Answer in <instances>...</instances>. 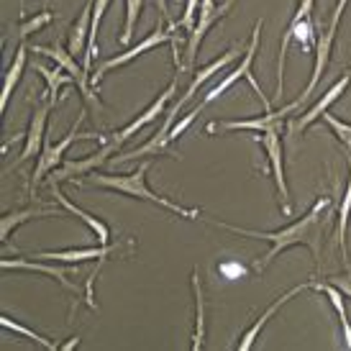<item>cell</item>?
<instances>
[{"mask_svg": "<svg viewBox=\"0 0 351 351\" xmlns=\"http://www.w3.org/2000/svg\"><path fill=\"white\" fill-rule=\"evenodd\" d=\"M351 215V162H349V185L339 205V226H336V244H341V254H346V223Z\"/></svg>", "mask_w": 351, "mask_h": 351, "instance_id": "cell-25", "label": "cell"}, {"mask_svg": "<svg viewBox=\"0 0 351 351\" xmlns=\"http://www.w3.org/2000/svg\"><path fill=\"white\" fill-rule=\"evenodd\" d=\"M49 110H51L49 100L34 108L31 121H29V131H26V144H23V152L19 154V159H16V165L13 167L23 165V162H29V159L41 154V149H44V136H47V118H49Z\"/></svg>", "mask_w": 351, "mask_h": 351, "instance_id": "cell-13", "label": "cell"}, {"mask_svg": "<svg viewBox=\"0 0 351 351\" xmlns=\"http://www.w3.org/2000/svg\"><path fill=\"white\" fill-rule=\"evenodd\" d=\"M323 121L333 128L336 138H339L343 144V149H346V159L351 162V123H343V121H339V118L331 116V113H323Z\"/></svg>", "mask_w": 351, "mask_h": 351, "instance_id": "cell-29", "label": "cell"}, {"mask_svg": "<svg viewBox=\"0 0 351 351\" xmlns=\"http://www.w3.org/2000/svg\"><path fill=\"white\" fill-rule=\"evenodd\" d=\"M34 69L47 80V100H49L51 106L59 103V90L64 88V85H75V77H72L64 67H59V64L47 67V64H41V62H34Z\"/></svg>", "mask_w": 351, "mask_h": 351, "instance_id": "cell-21", "label": "cell"}, {"mask_svg": "<svg viewBox=\"0 0 351 351\" xmlns=\"http://www.w3.org/2000/svg\"><path fill=\"white\" fill-rule=\"evenodd\" d=\"M51 21H54V13L51 10H41V13H36L34 19H26L23 23H21L19 29H16V39H26V36H31V34H36V31H41L44 26H49Z\"/></svg>", "mask_w": 351, "mask_h": 351, "instance_id": "cell-28", "label": "cell"}, {"mask_svg": "<svg viewBox=\"0 0 351 351\" xmlns=\"http://www.w3.org/2000/svg\"><path fill=\"white\" fill-rule=\"evenodd\" d=\"M31 51H34V54H39V57H49L54 64L67 69L69 75L75 77V88L80 90L82 100H85L90 108H95L98 113L103 110V103H100V98H98V88L93 85V75L82 67V62H77V57H75L67 47H62V44L54 41V44H49V47H36V44H34Z\"/></svg>", "mask_w": 351, "mask_h": 351, "instance_id": "cell-4", "label": "cell"}, {"mask_svg": "<svg viewBox=\"0 0 351 351\" xmlns=\"http://www.w3.org/2000/svg\"><path fill=\"white\" fill-rule=\"evenodd\" d=\"M197 10H200V0H187L185 3V13H182V19H180V23H177V26H180V29L185 31L187 36H190V34H193V31H195V16H197Z\"/></svg>", "mask_w": 351, "mask_h": 351, "instance_id": "cell-30", "label": "cell"}, {"mask_svg": "<svg viewBox=\"0 0 351 351\" xmlns=\"http://www.w3.org/2000/svg\"><path fill=\"white\" fill-rule=\"evenodd\" d=\"M328 208H331V197L328 195L318 197V200L313 203L311 210L302 215L300 221L285 226L280 231H249V228H239V226L223 223V221H208V223L218 226V228H226V231H231V234H236V236H249V239H264V241H269V252L264 254L262 259L254 262V269L262 274L264 269H267L285 249H290V246H308L313 254V259L321 262L323 226L331 221Z\"/></svg>", "mask_w": 351, "mask_h": 351, "instance_id": "cell-1", "label": "cell"}, {"mask_svg": "<svg viewBox=\"0 0 351 351\" xmlns=\"http://www.w3.org/2000/svg\"><path fill=\"white\" fill-rule=\"evenodd\" d=\"M118 252V244H100L95 249H67V252H39L31 254L34 259H41V262H54V264H80V262H90V259H108L110 254Z\"/></svg>", "mask_w": 351, "mask_h": 351, "instance_id": "cell-14", "label": "cell"}, {"mask_svg": "<svg viewBox=\"0 0 351 351\" xmlns=\"http://www.w3.org/2000/svg\"><path fill=\"white\" fill-rule=\"evenodd\" d=\"M77 343H80V336H75V339H69L67 343H62L59 349H77Z\"/></svg>", "mask_w": 351, "mask_h": 351, "instance_id": "cell-34", "label": "cell"}, {"mask_svg": "<svg viewBox=\"0 0 351 351\" xmlns=\"http://www.w3.org/2000/svg\"><path fill=\"white\" fill-rule=\"evenodd\" d=\"M254 141H262L264 152H267V162L274 175V185H277V197L282 205L285 213L293 210L290 205V193H287V182H285V159H282V136H280V128H269L262 131V136H254Z\"/></svg>", "mask_w": 351, "mask_h": 351, "instance_id": "cell-9", "label": "cell"}, {"mask_svg": "<svg viewBox=\"0 0 351 351\" xmlns=\"http://www.w3.org/2000/svg\"><path fill=\"white\" fill-rule=\"evenodd\" d=\"M236 0H223L221 5H215V0H200V10H197V23L195 31L187 36V47H185V59H182V67L185 72H193L195 67V59L200 54V44H203L205 34L213 29L218 21L228 16V10L234 5Z\"/></svg>", "mask_w": 351, "mask_h": 351, "instance_id": "cell-7", "label": "cell"}, {"mask_svg": "<svg viewBox=\"0 0 351 351\" xmlns=\"http://www.w3.org/2000/svg\"><path fill=\"white\" fill-rule=\"evenodd\" d=\"M49 215H57V210H54V208H47V205H29V208H21L16 213H5L0 218V239L8 241L10 234H13L21 223H26L31 218H49Z\"/></svg>", "mask_w": 351, "mask_h": 351, "instance_id": "cell-19", "label": "cell"}, {"mask_svg": "<svg viewBox=\"0 0 351 351\" xmlns=\"http://www.w3.org/2000/svg\"><path fill=\"white\" fill-rule=\"evenodd\" d=\"M152 3H154L156 10H159V13H162L167 21H172V19H169V10H167V0H152Z\"/></svg>", "mask_w": 351, "mask_h": 351, "instance_id": "cell-33", "label": "cell"}, {"mask_svg": "<svg viewBox=\"0 0 351 351\" xmlns=\"http://www.w3.org/2000/svg\"><path fill=\"white\" fill-rule=\"evenodd\" d=\"M328 282H331L333 287H339V290H341V295L351 298V274H339V277H331Z\"/></svg>", "mask_w": 351, "mask_h": 351, "instance_id": "cell-32", "label": "cell"}, {"mask_svg": "<svg viewBox=\"0 0 351 351\" xmlns=\"http://www.w3.org/2000/svg\"><path fill=\"white\" fill-rule=\"evenodd\" d=\"M313 290H318L328 298V302L333 305V311L339 315V323H341V331H343V346L351 351V323H349V315H346V305H343V298H341V290L339 287H333L328 280L326 282H313Z\"/></svg>", "mask_w": 351, "mask_h": 351, "instance_id": "cell-22", "label": "cell"}, {"mask_svg": "<svg viewBox=\"0 0 351 351\" xmlns=\"http://www.w3.org/2000/svg\"><path fill=\"white\" fill-rule=\"evenodd\" d=\"M190 282H193V295H195V331H193V343H190V349L200 351L203 349V339H205V298H203V282H200L197 267L193 269Z\"/></svg>", "mask_w": 351, "mask_h": 351, "instance_id": "cell-23", "label": "cell"}, {"mask_svg": "<svg viewBox=\"0 0 351 351\" xmlns=\"http://www.w3.org/2000/svg\"><path fill=\"white\" fill-rule=\"evenodd\" d=\"M175 93H177V77L172 80V82H169V88H167L165 93H159V98H156L154 103H152V106H149L147 110H144V113H138V116L134 118V121H131L128 126H123L121 131H118V134H113L110 144H113L116 149H121L128 141V138L136 136L141 128H147L149 123H154V121L159 116H165V113H167V106H169V100H172V95H175Z\"/></svg>", "mask_w": 351, "mask_h": 351, "instance_id": "cell-11", "label": "cell"}, {"mask_svg": "<svg viewBox=\"0 0 351 351\" xmlns=\"http://www.w3.org/2000/svg\"><path fill=\"white\" fill-rule=\"evenodd\" d=\"M349 82H351V69H349V72H343V77L336 80L331 88L326 90L321 98L315 100V103H313V106L308 108V110H305V113H302L298 121H293V123H290V134H302V131L311 126L315 118H323V113H326V110H328V108H331L333 103H336V100H339L343 93H346Z\"/></svg>", "mask_w": 351, "mask_h": 351, "instance_id": "cell-12", "label": "cell"}, {"mask_svg": "<svg viewBox=\"0 0 351 351\" xmlns=\"http://www.w3.org/2000/svg\"><path fill=\"white\" fill-rule=\"evenodd\" d=\"M311 287H313V282H308V285H298V287H293L290 293L280 295V298H277V300H274L272 305H269V308H267V311H264L262 315H259V318L254 321L252 328H249V331H246L244 336H241V341H239V351H249V349H252L254 343H256V339H259V333H262V328H264V326H267V323H269V321H272V315H274V313L280 311L282 305H287V302L293 300L295 295L305 293V290H311Z\"/></svg>", "mask_w": 351, "mask_h": 351, "instance_id": "cell-15", "label": "cell"}, {"mask_svg": "<svg viewBox=\"0 0 351 351\" xmlns=\"http://www.w3.org/2000/svg\"><path fill=\"white\" fill-rule=\"evenodd\" d=\"M298 100H293V103H287V106H282L280 110H267V116L262 118H246V121H213V123H208L205 126V134H221V131H269V128H280L282 126V121L290 113H295L298 110Z\"/></svg>", "mask_w": 351, "mask_h": 351, "instance_id": "cell-10", "label": "cell"}, {"mask_svg": "<svg viewBox=\"0 0 351 351\" xmlns=\"http://www.w3.org/2000/svg\"><path fill=\"white\" fill-rule=\"evenodd\" d=\"M85 113H88V110L80 113V118L75 121V126L69 128L67 136L59 138V141H47V144H44V149H41V154H39V162H36L34 172H31V182H29L31 193L39 187V182L44 180V177H49L57 167H62V162H64V152H67L75 141H93V138H100V134H82V131H80V126H82L85 118H88Z\"/></svg>", "mask_w": 351, "mask_h": 351, "instance_id": "cell-5", "label": "cell"}, {"mask_svg": "<svg viewBox=\"0 0 351 351\" xmlns=\"http://www.w3.org/2000/svg\"><path fill=\"white\" fill-rule=\"evenodd\" d=\"M141 8H144V0H126V26H123V34H121V44H123V47H128L131 39H134V31H136Z\"/></svg>", "mask_w": 351, "mask_h": 351, "instance_id": "cell-27", "label": "cell"}, {"mask_svg": "<svg viewBox=\"0 0 351 351\" xmlns=\"http://www.w3.org/2000/svg\"><path fill=\"white\" fill-rule=\"evenodd\" d=\"M313 3L315 0H300L295 16L290 19L287 29H285L282 44H280V59H277V90H274V100L277 103L285 98V57H287L290 44L298 41L300 49L305 51H311L318 44V34H315V26H313Z\"/></svg>", "mask_w": 351, "mask_h": 351, "instance_id": "cell-3", "label": "cell"}, {"mask_svg": "<svg viewBox=\"0 0 351 351\" xmlns=\"http://www.w3.org/2000/svg\"><path fill=\"white\" fill-rule=\"evenodd\" d=\"M175 34H177V21H169V29H165V26H156V29L152 31V34H149V36L141 41V44H136V47H131V49H126V51H121V54H116V57L106 59V62H103V64H100V67L93 72V85L98 88L100 80L106 77L110 69L123 67V64H128L131 59L141 57V54H147V51L156 49V47H162V44H172Z\"/></svg>", "mask_w": 351, "mask_h": 351, "instance_id": "cell-8", "label": "cell"}, {"mask_svg": "<svg viewBox=\"0 0 351 351\" xmlns=\"http://www.w3.org/2000/svg\"><path fill=\"white\" fill-rule=\"evenodd\" d=\"M110 0H95V8H93V23H90V39H88V49L82 54V67L93 75V62L98 57V31L100 23H103V16H106Z\"/></svg>", "mask_w": 351, "mask_h": 351, "instance_id": "cell-24", "label": "cell"}, {"mask_svg": "<svg viewBox=\"0 0 351 351\" xmlns=\"http://www.w3.org/2000/svg\"><path fill=\"white\" fill-rule=\"evenodd\" d=\"M93 8H95V0H88L85 8L80 10L77 21L72 23V31H69V41H67V49L80 57L85 54L88 49V39H90V23H93Z\"/></svg>", "mask_w": 351, "mask_h": 351, "instance_id": "cell-18", "label": "cell"}, {"mask_svg": "<svg viewBox=\"0 0 351 351\" xmlns=\"http://www.w3.org/2000/svg\"><path fill=\"white\" fill-rule=\"evenodd\" d=\"M3 269H26V272H41V274H49L54 277L64 290L69 293H77V285L69 282V269L67 267H47L41 259H3Z\"/></svg>", "mask_w": 351, "mask_h": 351, "instance_id": "cell-17", "label": "cell"}, {"mask_svg": "<svg viewBox=\"0 0 351 351\" xmlns=\"http://www.w3.org/2000/svg\"><path fill=\"white\" fill-rule=\"evenodd\" d=\"M259 36H262V21H256V26H254V31H252V41H249V47H246V51H244V57H241V62H239V67L236 69H231L228 75H226L215 88H210L208 93H205V98L200 100V106H197V110H203L208 103H213V100H218L221 95H223L226 90L231 88V85H236L239 80H249V85H252L256 93H259V100H262V106H264V110H272V103L264 98V93H262V88H259V82L254 80V75H252V64H254V57H256V51H259Z\"/></svg>", "mask_w": 351, "mask_h": 351, "instance_id": "cell-6", "label": "cell"}, {"mask_svg": "<svg viewBox=\"0 0 351 351\" xmlns=\"http://www.w3.org/2000/svg\"><path fill=\"white\" fill-rule=\"evenodd\" d=\"M29 51H31V47H26V44L21 41L19 49H16V57H13V64L8 67V72H5V80H3V93H0V113H5V108H8L10 95H13V90H16V85H19L21 75H23V69H26Z\"/></svg>", "mask_w": 351, "mask_h": 351, "instance_id": "cell-20", "label": "cell"}, {"mask_svg": "<svg viewBox=\"0 0 351 351\" xmlns=\"http://www.w3.org/2000/svg\"><path fill=\"white\" fill-rule=\"evenodd\" d=\"M197 113H200V110H197V106H195L193 110H190V113H187V116H182V118H180V121L175 123V126H172V131H169V141H172V144H175L177 138H180L182 134H185L187 128L193 126V121L197 118Z\"/></svg>", "mask_w": 351, "mask_h": 351, "instance_id": "cell-31", "label": "cell"}, {"mask_svg": "<svg viewBox=\"0 0 351 351\" xmlns=\"http://www.w3.org/2000/svg\"><path fill=\"white\" fill-rule=\"evenodd\" d=\"M152 169V162H141V165L134 169V172H126V175H98V172H90L82 180H77V185H93V187H103V190H116L126 197H138V200H147L152 205H159L169 213L180 215V218H187V221H197L200 218V210L195 208H185V205H177L167 197L156 195L147 187V172Z\"/></svg>", "mask_w": 351, "mask_h": 351, "instance_id": "cell-2", "label": "cell"}, {"mask_svg": "<svg viewBox=\"0 0 351 351\" xmlns=\"http://www.w3.org/2000/svg\"><path fill=\"white\" fill-rule=\"evenodd\" d=\"M0 326H3L5 331H13V333H21V336H26V339H31L34 343H39L41 349H47V351H54V349H57V343H54V341H49V339H44V336H39V333L31 331V328H26L23 323L10 321L8 315H0Z\"/></svg>", "mask_w": 351, "mask_h": 351, "instance_id": "cell-26", "label": "cell"}, {"mask_svg": "<svg viewBox=\"0 0 351 351\" xmlns=\"http://www.w3.org/2000/svg\"><path fill=\"white\" fill-rule=\"evenodd\" d=\"M49 187H51V195L57 197V203L62 205V210H67V213H72V215H77L82 223L88 226L93 234L98 236V244H108V239H110V228H108V223H103L100 218H95L93 213H88V210H82L80 205H75L72 200H69L62 190H59V182H49Z\"/></svg>", "mask_w": 351, "mask_h": 351, "instance_id": "cell-16", "label": "cell"}]
</instances>
